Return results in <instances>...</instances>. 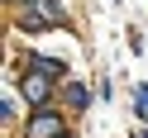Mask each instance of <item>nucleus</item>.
Returning a JSON list of instances; mask_svg holds the SVG:
<instances>
[{"label":"nucleus","mask_w":148,"mask_h":138,"mask_svg":"<svg viewBox=\"0 0 148 138\" xmlns=\"http://www.w3.org/2000/svg\"><path fill=\"white\" fill-rule=\"evenodd\" d=\"M67 128H62V109H48V105H38L29 114V124H24V138H62Z\"/></svg>","instance_id":"nucleus-1"},{"label":"nucleus","mask_w":148,"mask_h":138,"mask_svg":"<svg viewBox=\"0 0 148 138\" xmlns=\"http://www.w3.org/2000/svg\"><path fill=\"white\" fill-rule=\"evenodd\" d=\"M19 95L29 100L34 109L48 105V100H53V76H48V71H24V76H19Z\"/></svg>","instance_id":"nucleus-2"},{"label":"nucleus","mask_w":148,"mask_h":138,"mask_svg":"<svg viewBox=\"0 0 148 138\" xmlns=\"http://www.w3.org/2000/svg\"><path fill=\"white\" fill-rule=\"evenodd\" d=\"M62 105H67L72 114H81V109H91V90L81 86V81H67V86H62Z\"/></svg>","instance_id":"nucleus-3"},{"label":"nucleus","mask_w":148,"mask_h":138,"mask_svg":"<svg viewBox=\"0 0 148 138\" xmlns=\"http://www.w3.org/2000/svg\"><path fill=\"white\" fill-rule=\"evenodd\" d=\"M38 10L48 14L53 24H58V19H62V10H67V0H38Z\"/></svg>","instance_id":"nucleus-4"},{"label":"nucleus","mask_w":148,"mask_h":138,"mask_svg":"<svg viewBox=\"0 0 148 138\" xmlns=\"http://www.w3.org/2000/svg\"><path fill=\"white\" fill-rule=\"evenodd\" d=\"M134 105H143V119H148V86H143V81L134 86Z\"/></svg>","instance_id":"nucleus-5"},{"label":"nucleus","mask_w":148,"mask_h":138,"mask_svg":"<svg viewBox=\"0 0 148 138\" xmlns=\"http://www.w3.org/2000/svg\"><path fill=\"white\" fill-rule=\"evenodd\" d=\"M129 138H148V128H134V133H129Z\"/></svg>","instance_id":"nucleus-6"},{"label":"nucleus","mask_w":148,"mask_h":138,"mask_svg":"<svg viewBox=\"0 0 148 138\" xmlns=\"http://www.w3.org/2000/svg\"><path fill=\"white\" fill-rule=\"evenodd\" d=\"M62 138H72V133H62Z\"/></svg>","instance_id":"nucleus-7"},{"label":"nucleus","mask_w":148,"mask_h":138,"mask_svg":"<svg viewBox=\"0 0 148 138\" xmlns=\"http://www.w3.org/2000/svg\"><path fill=\"white\" fill-rule=\"evenodd\" d=\"M115 5H119V0H115Z\"/></svg>","instance_id":"nucleus-8"}]
</instances>
